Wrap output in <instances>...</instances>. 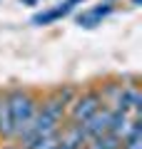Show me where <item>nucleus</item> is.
I'll return each mask as SVG.
<instances>
[{"mask_svg": "<svg viewBox=\"0 0 142 149\" xmlns=\"http://www.w3.org/2000/svg\"><path fill=\"white\" fill-rule=\"evenodd\" d=\"M5 100H8V109H10V119H13V139H20L35 119L37 100L32 92L22 90V87L5 92Z\"/></svg>", "mask_w": 142, "mask_h": 149, "instance_id": "obj_1", "label": "nucleus"}, {"mask_svg": "<svg viewBox=\"0 0 142 149\" xmlns=\"http://www.w3.org/2000/svg\"><path fill=\"white\" fill-rule=\"evenodd\" d=\"M102 104H105V97L97 90H87V92H82V95H75L72 100H70V122H77V124L85 122V119Z\"/></svg>", "mask_w": 142, "mask_h": 149, "instance_id": "obj_2", "label": "nucleus"}, {"mask_svg": "<svg viewBox=\"0 0 142 149\" xmlns=\"http://www.w3.org/2000/svg\"><path fill=\"white\" fill-rule=\"evenodd\" d=\"M110 119H112V107L102 104V107H97V109H95L85 122H80V124H82L87 139H92V137H100V134L110 132Z\"/></svg>", "mask_w": 142, "mask_h": 149, "instance_id": "obj_3", "label": "nucleus"}, {"mask_svg": "<svg viewBox=\"0 0 142 149\" xmlns=\"http://www.w3.org/2000/svg\"><path fill=\"white\" fill-rule=\"evenodd\" d=\"M70 10H72V3H63L60 8H53V10H47V13L35 15V17H32V25H50V22L60 20L63 15H67Z\"/></svg>", "mask_w": 142, "mask_h": 149, "instance_id": "obj_4", "label": "nucleus"}, {"mask_svg": "<svg viewBox=\"0 0 142 149\" xmlns=\"http://www.w3.org/2000/svg\"><path fill=\"white\" fill-rule=\"evenodd\" d=\"M110 13H112V5H107V3H102V8H92V10L82 13V15L77 17V22H80L82 27H95L97 22H100V17L110 15Z\"/></svg>", "mask_w": 142, "mask_h": 149, "instance_id": "obj_5", "label": "nucleus"}, {"mask_svg": "<svg viewBox=\"0 0 142 149\" xmlns=\"http://www.w3.org/2000/svg\"><path fill=\"white\" fill-rule=\"evenodd\" d=\"M0 137L13 139V119H10V109H8L5 95H0Z\"/></svg>", "mask_w": 142, "mask_h": 149, "instance_id": "obj_6", "label": "nucleus"}, {"mask_svg": "<svg viewBox=\"0 0 142 149\" xmlns=\"http://www.w3.org/2000/svg\"><path fill=\"white\" fill-rule=\"evenodd\" d=\"M67 3H72V5H75V3H80V0H67Z\"/></svg>", "mask_w": 142, "mask_h": 149, "instance_id": "obj_7", "label": "nucleus"}]
</instances>
